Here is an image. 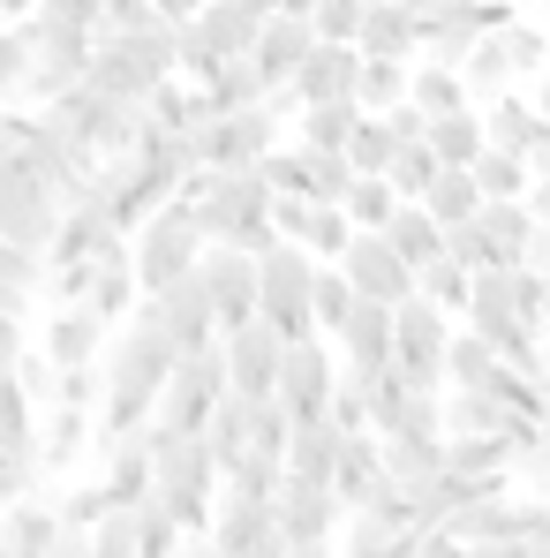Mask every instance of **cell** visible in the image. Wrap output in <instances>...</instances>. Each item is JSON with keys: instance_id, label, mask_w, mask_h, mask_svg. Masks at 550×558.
I'll use <instances>...</instances> for the list:
<instances>
[{"instance_id": "1", "label": "cell", "mask_w": 550, "mask_h": 558, "mask_svg": "<svg viewBox=\"0 0 550 558\" xmlns=\"http://www.w3.org/2000/svg\"><path fill=\"white\" fill-rule=\"evenodd\" d=\"M234 392V371H227V340L219 348H196L182 355V371L167 385L159 415H151V446H174V438H204V423L219 415V400Z\"/></svg>"}, {"instance_id": "2", "label": "cell", "mask_w": 550, "mask_h": 558, "mask_svg": "<svg viewBox=\"0 0 550 558\" xmlns=\"http://www.w3.org/2000/svg\"><path fill=\"white\" fill-rule=\"evenodd\" d=\"M204 250H211V234H204L196 204H188V196L159 204V211L136 227V279H144V294H167L174 279H188L204 265Z\"/></svg>"}, {"instance_id": "3", "label": "cell", "mask_w": 550, "mask_h": 558, "mask_svg": "<svg viewBox=\"0 0 550 558\" xmlns=\"http://www.w3.org/2000/svg\"><path fill=\"white\" fill-rule=\"evenodd\" d=\"M23 31H30V46H38V69H30V84L23 98L30 106H53V98H69L76 84H91V61H98V31L84 23H61V15H23Z\"/></svg>"}, {"instance_id": "4", "label": "cell", "mask_w": 550, "mask_h": 558, "mask_svg": "<svg viewBox=\"0 0 550 558\" xmlns=\"http://www.w3.org/2000/svg\"><path fill=\"white\" fill-rule=\"evenodd\" d=\"M257 272H265V325L272 332H286V340H317L325 325H317V257L286 234V242H272L265 257H257Z\"/></svg>"}, {"instance_id": "5", "label": "cell", "mask_w": 550, "mask_h": 558, "mask_svg": "<svg viewBox=\"0 0 550 558\" xmlns=\"http://www.w3.org/2000/svg\"><path fill=\"white\" fill-rule=\"evenodd\" d=\"M445 355H453V310H438L430 294H407L400 302V355H392V371L415 392H453Z\"/></svg>"}, {"instance_id": "6", "label": "cell", "mask_w": 550, "mask_h": 558, "mask_svg": "<svg viewBox=\"0 0 550 558\" xmlns=\"http://www.w3.org/2000/svg\"><path fill=\"white\" fill-rule=\"evenodd\" d=\"M196 144H204V167H219V174H234V167H265V159L279 151V113H272V106L211 113V121L196 129Z\"/></svg>"}, {"instance_id": "7", "label": "cell", "mask_w": 550, "mask_h": 558, "mask_svg": "<svg viewBox=\"0 0 550 558\" xmlns=\"http://www.w3.org/2000/svg\"><path fill=\"white\" fill-rule=\"evenodd\" d=\"M340 377H347V363H340L325 340H294V348H286V371H279V400L294 408V423H309V415H332V400H340Z\"/></svg>"}, {"instance_id": "8", "label": "cell", "mask_w": 550, "mask_h": 558, "mask_svg": "<svg viewBox=\"0 0 550 558\" xmlns=\"http://www.w3.org/2000/svg\"><path fill=\"white\" fill-rule=\"evenodd\" d=\"M272 506H279L286 544H340V529H347V498L332 483H317V475H286V490Z\"/></svg>"}, {"instance_id": "9", "label": "cell", "mask_w": 550, "mask_h": 558, "mask_svg": "<svg viewBox=\"0 0 550 558\" xmlns=\"http://www.w3.org/2000/svg\"><path fill=\"white\" fill-rule=\"evenodd\" d=\"M340 265H347V279L363 287L369 302H407V294H423V272L392 250V234H384V227H363V234H355V250H347Z\"/></svg>"}, {"instance_id": "10", "label": "cell", "mask_w": 550, "mask_h": 558, "mask_svg": "<svg viewBox=\"0 0 550 558\" xmlns=\"http://www.w3.org/2000/svg\"><path fill=\"white\" fill-rule=\"evenodd\" d=\"M392 355H400V302H369L347 317V332H340V363H347V377H377L392 371Z\"/></svg>"}, {"instance_id": "11", "label": "cell", "mask_w": 550, "mask_h": 558, "mask_svg": "<svg viewBox=\"0 0 550 558\" xmlns=\"http://www.w3.org/2000/svg\"><path fill=\"white\" fill-rule=\"evenodd\" d=\"M286 332H272L265 317L257 325H242V332H227V371H234V392H249V400H265L279 392V371H286Z\"/></svg>"}, {"instance_id": "12", "label": "cell", "mask_w": 550, "mask_h": 558, "mask_svg": "<svg viewBox=\"0 0 550 558\" xmlns=\"http://www.w3.org/2000/svg\"><path fill=\"white\" fill-rule=\"evenodd\" d=\"M106 317H91L84 302H61V310H46V325H38V348L61 363V371H84V363H98L106 355Z\"/></svg>"}, {"instance_id": "13", "label": "cell", "mask_w": 550, "mask_h": 558, "mask_svg": "<svg viewBox=\"0 0 550 558\" xmlns=\"http://www.w3.org/2000/svg\"><path fill=\"white\" fill-rule=\"evenodd\" d=\"M384 483H392V468H384V438H377V430H347L340 468H332V490L347 498V513H369Z\"/></svg>"}, {"instance_id": "14", "label": "cell", "mask_w": 550, "mask_h": 558, "mask_svg": "<svg viewBox=\"0 0 550 558\" xmlns=\"http://www.w3.org/2000/svg\"><path fill=\"white\" fill-rule=\"evenodd\" d=\"M355 76H363V46H340V38H317V53L302 61L294 92L302 106H325V98H355Z\"/></svg>"}, {"instance_id": "15", "label": "cell", "mask_w": 550, "mask_h": 558, "mask_svg": "<svg viewBox=\"0 0 550 558\" xmlns=\"http://www.w3.org/2000/svg\"><path fill=\"white\" fill-rule=\"evenodd\" d=\"M482 121H490V144L498 151H521V159H536V144H543V106H536V92H498L482 98Z\"/></svg>"}, {"instance_id": "16", "label": "cell", "mask_w": 550, "mask_h": 558, "mask_svg": "<svg viewBox=\"0 0 550 558\" xmlns=\"http://www.w3.org/2000/svg\"><path fill=\"white\" fill-rule=\"evenodd\" d=\"M309 53H317V23H309V15H272V23H265V38H257V53H249V61H257V69H265V76H272V84H294V76H302V61H309Z\"/></svg>"}, {"instance_id": "17", "label": "cell", "mask_w": 550, "mask_h": 558, "mask_svg": "<svg viewBox=\"0 0 550 558\" xmlns=\"http://www.w3.org/2000/svg\"><path fill=\"white\" fill-rule=\"evenodd\" d=\"M363 53H377V61H423V15L407 0H369Z\"/></svg>"}, {"instance_id": "18", "label": "cell", "mask_w": 550, "mask_h": 558, "mask_svg": "<svg viewBox=\"0 0 550 558\" xmlns=\"http://www.w3.org/2000/svg\"><path fill=\"white\" fill-rule=\"evenodd\" d=\"M384 468H392V483L423 490L430 475L453 468V446H445V430H400V438H384Z\"/></svg>"}, {"instance_id": "19", "label": "cell", "mask_w": 550, "mask_h": 558, "mask_svg": "<svg viewBox=\"0 0 550 558\" xmlns=\"http://www.w3.org/2000/svg\"><path fill=\"white\" fill-rule=\"evenodd\" d=\"M91 84L98 92H113V98H151L167 76H151L136 53H129V38L121 31H98V61H91Z\"/></svg>"}, {"instance_id": "20", "label": "cell", "mask_w": 550, "mask_h": 558, "mask_svg": "<svg viewBox=\"0 0 550 558\" xmlns=\"http://www.w3.org/2000/svg\"><path fill=\"white\" fill-rule=\"evenodd\" d=\"M0 529H8V544H15V558H53V544L69 536V521H61V506H46V498H23V506H0Z\"/></svg>"}, {"instance_id": "21", "label": "cell", "mask_w": 550, "mask_h": 558, "mask_svg": "<svg viewBox=\"0 0 550 558\" xmlns=\"http://www.w3.org/2000/svg\"><path fill=\"white\" fill-rule=\"evenodd\" d=\"M445 371H453L460 392H505V377H513V363L467 325V332H453V355H445Z\"/></svg>"}, {"instance_id": "22", "label": "cell", "mask_w": 550, "mask_h": 558, "mask_svg": "<svg viewBox=\"0 0 550 558\" xmlns=\"http://www.w3.org/2000/svg\"><path fill=\"white\" fill-rule=\"evenodd\" d=\"M340 446H347V430H340L332 415H309V423H294L286 475H317V483H332V468H340Z\"/></svg>"}, {"instance_id": "23", "label": "cell", "mask_w": 550, "mask_h": 558, "mask_svg": "<svg viewBox=\"0 0 550 558\" xmlns=\"http://www.w3.org/2000/svg\"><path fill=\"white\" fill-rule=\"evenodd\" d=\"M98 446V408H46V468L61 475V468H76L84 453Z\"/></svg>"}, {"instance_id": "24", "label": "cell", "mask_w": 550, "mask_h": 558, "mask_svg": "<svg viewBox=\"0 0 550 558\" xmlns=\"http://www.w3.org/2000/svg\"><path fill=\"white\" fill-rule=\"evenodd\" d=\"M384 234H392V250H400V257H407V265H415V272H423V265H438V257H445V219H438V211H430V204H400V211H392V227H384Z\"/></svg>"}, {"instance_id": "25", "label": "cell", "mask_w": 550, "mask_h": 558, "mask_svg": "<svg viewBox=\"0 0 550 558\" xmlns=\"http://www.w3.org/2000/svg\"><path fill=\"white\" fill-rule=\"evenodd\" d=\"M415 106L430 113V121H445V113H460V106H475V84H467V69H453V61H415Z\"/></svg>"}, {"instance_id": "26", "label": "cell", "mask_w": 550, "mask_h": 558, "mask_svg": "<svg viewBox=\"0 0 550 558\" xmlns=\"http://www.w3.org/2000/svg\"><path fill=\"white\" fill-rule=\"evenodd\" d=\"M302 144L309 151H347L355 129H363V98H325V106H302Z\"/></svg>"}, {"instance_id": "27", "label": "cell", "mask_w": 550, "mask_h": 558, "mask_svg": "<svg viewBox=\"0 0 550 558\" xmlns=\"http://www.w3.org/2000/svg\"><path fill=\"white\" fill-rule=\"evenodd\" d=\"M355 234H363V227H355V211H347V204H309V219H302V234H294V242H302L317 265H340V257L355 250Z\"/></svg>"}, {"instance_id": "28", "label": "cell", "mask_w": 550, "mask_h": 558, "mask_svg": "<svg viewBox=\"0 0 550 558\" xmlns=\"http://www.w3.org/2000/svg\"><path fill=\"white\" fill-rule=\"evenodd\" d=\"M430 151L445 159V167H475L482 151H490V121H482V106H460L445 121H430Z\"/></svg>"}, {"instance_id": "29", "label": "cell", "mask_w": 550, "mask_h": 558, "mask_svg": "<svg viewBox=\"0 0 550 558\" xmlns=\"http://www.w3.org/2000/svg\"><path fill=\"white\" fill-rule=\"evenodd\" d=\"M0 446H46V408L23 377H0Z\"/></svg>"}, {"instance_id": "30", "label": "cell", "mask_w": 550, "mask_h": 558, "mask_svg": "<svg viewBox=\"0 0 550 558\" xmlns=\"http://www.w3.org/2000/svg\"><path fill=\"white\" fill-rule=\"evenodd\" d=\"M355 98H363V113H392V106H407V98H415V61H377V53H363Z\"/></svg>"}, {"instance_id": "31", "label": "cell", "mask_w": 550, "mask_h": 558, "mask_svg": "<svg viewBox=\"0 0 550 558\" xmlns=\"http://www.w3.org/2000/svg\"><path fill=\"white\" fill-rule=\"evenodd\" d=\"M204 92H211V106H219V113H242V106H265L272 76H265L249 53H234V61H219V76H211Z\"/></svg>"}, {"instance_id": "32", "label": "cell", "mask_w": 550, "mask_h": 558, "mask_svg": "<svg viewBox=\"0 0 550 558\" xmlns=\"http://www.w3.org/2000/svg\"><path fill=\"white\" fill-rule=\"evenodd\" d=\"M467 84H475V106L521 84V69H513V46H505V23H498V31H490V38L467 53Z\"/></svg>"}, {"instance_id": "33", "label": "cell", "mask_w": 550, "mask_h": 558, "mask_svg": "<svg viewBox=\"0 0 550 558\" xmlns=\"http://www.w3.org/2000/svg\"><path fill=\"white\" fill-rule=\"evenodd\" d=\"M182 536H188L182 513H174V506L151 490V498L136 506V558H182Z\"/></svg>"}, {"instance_id": "34", "label": "cell", "mask_w": 550, "mask_h": 558, "mask_svg": "<svg viewBox=\"0 0 550 558\" xmlns=\"http://www.w3.org/2000/svg\"><path fill=\"white\" fill-rule=\"evenodd\" d=\"M46 446H0V506H23L46 490Z\"/></svg>"}, {"instance_id": "35", "label": "cell", "mask_w": 550, "mask_h": 558, "mask_svg": "<svg viewBox=\"0 0 550 558\" xmlns=\"http://www.w3.org/2000/svg\"><path fill=\"white\" fill-rule=\"evenodd\" d=\"M423 204H430L445 227H460V219H482V204H490V196H482V182H475V167H445L438 189H430Z\"/></svg>"}, {"instance_id": "36", "label": "cell", "mask_w": 550, "mask_h": 558, "mask_svg": "<svg viewBox=\"0 0 550 558\" xmlns=\"http://www.w3.org/2000/svg\"><path fill=\"white\" fill-rule=\"evenodd\" d=\"M475 182H482V196H490V204L528 196V189H536V159H521V151H498V144H490V151L475 159Z\"/></svg>"}, {"instance_id": "37", "label": "cell", "mask_w": 550, "mask_h": 558, "mask_svg": "<svg viewBox=\"0 0 550 558\" xmlns=\"http://www.w3.org/2000/svg\"><path fill=\"white\" fill-rule=\"evenodd\" d=\"M355 310H363V287L347 279V265H317V325H325V332L340 340Z\"/></svg>"}, {"instance_id": "38", "label": "cell", "mask_w": 550, "mask_h": 558, "mask_svg": "<svg viewBox=\"0 0 550 558\" xmlns=\"http://www.w3.org/2000/svg\"><path fill=\"white\" fill-rule=\"evenodd\" d=\"M347 159H355V174H392V159H400V129H392V113H363Z\"/></svg>"}, {"instance_id": "39", "label": "cell", "mask_w": 550, "mask_h": 558, "mask_svg": "<svg viewBox=\"0 0 550 558\" xmlns=\"http://www.w3.org/2000/svg\"><path fill=\"white\" fill-rule=\"evenodd\" d=\"M438 174H445V159L430 151V136H423V144H400V159H392V189H400L407 204H423V196L438 189Z\"/></svg>"}, {"instance_id": "40", "label": "cell", "mask_w": 550, "mask_h": 558, "mask_svg": "<svg viewBox=\"0 0 550 558\" xmlns=\"http://www.w3.org/2000/svg\"><path fill=\"white\" fill-rule=\"evenodd\" d=\"M30 69H38V46H30V31H23V23H0V106H8V98H23Z\"/></svg>"}, {"instance_id": "41", "label": "cell", "mask_w": 550, "mask_h": 558, "mask_svg": "<svg viewBox=\"0 0 550 558\" xmlns=\"http://www.w3.org/2000/svg\"><path fill=\"white\" fill-rule=\"evenodd\" d=\"M407 196L392 189V174H363V182L347 189V211H355V227H392V211H400Z\"/></svg>"}, {"instance_id": "42", "label": "cell", "mask_w": 550, "mask_h": 558, "mask_svg": "<svg viewBox=\"0 0 550 558\" xmlns=\"http://www.w3.org/2000/svg\"><path fill=\"white\" fill-rule=\"evenodd\" d=\"M302 151H309V144H302ZM355 182H363V174H355L347 151H309V196H317V204H347Z\"/></svg>"}, {"instance_id": "43", "label": "cell", "mask_w": 550, "mask_h": 558, "mask_svg": "<svg viewBox=\"0 0 550 558\" xmlns=\"http://www.w3.org/2000/svg\"><path fill=\"white\" fill-rule=\"evenodd\" d=\"M423 294H430L438 310H460V317H467V302H475V272H467L460 257H438V265H423Z\"/></svg>"}, {"instance_id": "44", "label": "cell", "mask_w": 550, "mask_h": 558, "mask_svg": "<svg viewBox=\"0 0 550 558\" xmlns=\"http://www.w3.org/2000/svg\"><path fill=\"white\" fill-rule=\"evenodd\" d=\"M340 558H407V551H400V536H392L377 513H347V529H340Z\"/></svg>"}, {"instance_id": "45", "label": "cell", "mask_w": 550, "mask_h": 558, "mask_svg": "<svg viewBox=\"0 0 550 558\" xmlns=\"http://www.w3.org/2000/svg\"><path fill=\"white\" fill-rule=\"evenodd\" d=\"M317 38H340V46H363V23H369V0H317Z\"/></svg>"}, {"instance_id": "46", "label": "cell", "mask_w": 550, "mask_h": 558, "mask_svg": "<svg viewBox=\"0 0 550 558\" xmlns=\"http://www.w3.org/2000/svg\"><path fill=\"white\" fill-rule=\"evenodd\" d=\"M505 46H513V69H521V76H543L550 69V31L543 23L513 15V23H505Z\"/></svg>"}, {"instance_id": "47", "label": "cell", "mask_w": 550, "mask_h": 558, "mask_svg": "<svg viewBox=\"0 0 550 558\" xmlns=\"http://www.w3.org/2000/svg\"><path fill=\"white\" fill-rule=\"evenodd\" d=\"M265 174H272L279 196H309V151H302V144H294V151H272ZM309 204H317V196H309Z\"/></svg>"}, {"instance_id": "48", "label": "cell", "mask_w": 550, "mask_h": 558, "mask_svg": "<svg viewBox=\"0 0 550 558\" xmlns=\"http://www.w3.org/2000/svg\"><path fill=\"white\" fill-rule=\"evenodd\" d=\"M106 513H113L106 483H84V490H69V498H61V521H69V529H98Z\"/></svg>"}, {"instance_id": "49", "label": "cell", "mask_w": 550, "mask_h": 558, "mask_svg": "<svg viewBox=\"0 0 550 558\" xmlns=\"http://www.w3.org/2000/svg\"><path fill=\"white\" fill-rule=\"evenodd\" d=\"M30 348H38V340L23 332V310H8V317H0V377L23 371V355H30Z\"/></svg>"}, {"instance_id": "50", "label": "cell", "mask_w": 550, "mask_h": 558, "mask_svg": "<svg viewBox=\"0 0 550 558\" xmlns=\"http://www.w3.org/2000/svg\"><path fill=\"white\" fill-rule=\"evenodd\" d=\"M46 15H61V23H84V31H106V0H46Z\"/></svg>"}, {"instance_id": "51", "label": "cell", "mask_w": 550, "mask_h": 558, "mask_svg": "<svg viewBox=\"0 0 550 558\" xmlns=\"http://www.w3.org/2000/svg\"><path fill=\"white\" fill-rule=\"evenodd\" d=\"M151 15H159V0H106V31H136Z\"/></svg>"}, {"instance_id": "52", "label": "cell", "mask_w": 550, "mask_h": 558, "mask_svg": "<svg viewBox=\"0 0 550 558\" xmlns=\"http://www.w3.org/2000/svg\"><path fill=\"white\" fill-rule=\"evenodd\" d=\"M53 558H98L91 529H69V536H61V544H53Z\"/></svg>"}, {"instance_id": "53", "label": "cell", "mask_w": 550, "mask_h": 558, "mask_svg": "<svg viewBox=\"0 0 550 558\" xmlns=\"http://www.w3.org/2000/svg\"><path fill=\"white\" fill-rule=\"evenodd\" d=\"M204 8H211V0H159V15H167V23H196Z\"/></svg>"}, {"instance_id": "54", "label": "cell", "mask_w": 550, "mask_h": 558, "mask_svg": "<svg viewBox=\"0 0 550 558\" xmlns=\"http://www.w3.org/2000/svg\"><path fill=\"white\" fill-rule=\"evenodd\" d=\"M182 558H227V551H219V544H211V529H204V536H182Z\"/></svg>"}, {"instance_id": "55", "label": "cell", "mask_w": 550, "mask_h": 558, "mask_svg": "<svg viewBox=\"0 0 550 558\" xmlns=\"http://www.w3.org/2000/svg\"><path fill=\"white\" fill-rule=\"evenodd\" d=\"M46 0H0V23H23V15H38Z\"/></svg>"}, {"instance_id": "56", "label": "cell", "mask_w": 550, "mask_h": 558, "mask_svg": "<svg viewBox=\"0 0 550 558\" xmlns=\"http://www.w3.org/2000/svg\"><path fill=\"white\" fill-rule=\"evenodd\" d=\"M528 204H536V219L550 227V182H536V189H528Z\"/></svg>"}, {"instance_id": "57", "label": "cell", "mask_w": 550, "mask_h": 558, "mask_svg": "<svg viewBox=\"0 0 550 558\" xmlns=\"http://www.w3.org/2000/svg\"><path fill=\"white\" fill-rule=\"evenodd\" d=\"M536 182H550V129H543V144H536Z\"/></svg>"}, {"instance_id": "58", "label": "cell", "mask_w": 550, "mask_h": 558, "mask_svg": "<svg viewBox=\"0 0 550 558\" xmlns=\"http://www.w3.org/2000/svg\"><path fill=\"white\" fill-rule=\"evenodd\" d=\"M536 106H543V121H550V69L536 76Z\"/></svg>"}, {"instance_id": "59", "label": "cell", "mask_w": 550, "mask_h": 558, "mask_svg": "<svg viewBox=\"0 0 550 558\" xmlns=\"http://www.w3.org/2000/svg\"><path fill=\"white\" fill-rule=\"evenodd\" d=\"M407 8H415V15H438V8H445V0H407Z\"/></svg>"}]
</instances>
